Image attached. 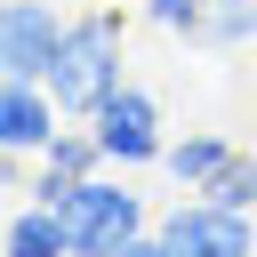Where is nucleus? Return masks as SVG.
<instances>
[{"label": "nucleus", "instance_id": "423d86ee", "mask_svg": "<svg viewBox=\"0 0 257 257\" xmlns=\"http://www.w3.org/2000/svg\"><path fill=\"white\" fill-rule=\"evenodd\" d=\"M96 169H104V145H96V128H88V120H64V128L48 137V153L32 161V193H24V201L56 209V201H72V185H88Z\"/></svg>", "mask_w": 257, "mask_h": 257}, {"label": "nucleus", "instance_id": "f257e3e1", "mask_svg": "<svg viewBox=\"0 0 257 257\" xmlns=\"http://www.w3.org/2000/svg\"><path fill=\"white\" fill-rule=\"evenodd\" d=\"M40 80H48V96L64 104V120H96V104L128 88V24H120V8H80V16L64 24L56 64H48Z\"/></svg>", "mask_w": 257, "mask_h": 257}, {"label": "nucleus", "instance_id": "0eeeda50", "mask_svg": "<svg viewBox=\"0 0 257 257\" xmlns=\"http://www.w3.org/2000/svg\"><path fill=\"white\" fill-rule=\"evenodd\" d=\"M56 128H64V104L48 96V80H0V153L40 161Z\"/></svg>", "mask_w": 257, "mask_h": 257}, {"label": "nucleus", "instance_id": "ddd939ff", "mask_svg": "<svg viewBox=\"0 0 257 257\" xmlns=\"http://www.w3.org/2000/svg\"><path fill=\"white\" fill-rule=\"evenodd\" d=\"M0 193H32V177H24V153H0Z\"/></svg>", "mask_w": 257, "mask_h": 257}, {"label": "nucleus", "instance_id": "7ed1b4c3", "mask_svg": "<svg viewBox=\"0 0 257 257\" xmlns=\"http://www.w3.org/2000/svg\"><path fill=\"white\" fill-rule=\"evenodd\" d=\"M96 145H104V169H161V153H169V137H161V104H153V88H120V96H104L96 104Z\"/></svg>", "mask_w": 257, "mask_h": 257}, {"label": "nucleus", "instance_id": "9d476101", "mask_svg": "<svg viewBox=\"0 0 257 257\" xmlns=\"http://www.w3.org/2000/svg\"><path fill=\"white\" fill-rule=\"evenodd\" d=\"M201 201H217V209H241V217H257V153H233L209 185H201Z\"/></svg>", "mask_w": 257, "mask_h": 257}, {"label": "nucleus", "instance_id": "20e7f679", "mask_svg": "<svg viewBox=\"0 0 257 257\" xmlns=\"http://www.w3.org/2000/svg\"><path fill=\"white\" fill-rule=\"evenodd\" d=\"M153 225L169 233L177 257H257V217L217 209V201H201V193H177V209L153 217Z\"/></svg>", "mask_w": 257, "mask_h": 257}, {"label": "nucleus", "instance_id": "9b49d317", "mask_svg": "<svg viewBox=\"0 0 257 257\" xmlns=\"http://www.w3.org/2000/svg\"><path fill=\"white\" fill-rule=\"evenodd\" d=\"M201 48H257V0H209Z\"/></svg>", "mask_w": 257, "mask_h": 257}, {"label": "nucleus", "instance_id": "f8f14e48", "mask_svg": "<svg viewBox=\"0 0 257 257\" xmlns=\"http://www.w3.org/2000/svg\"><path fill=\"white\" fill-rule=\"evenodd\" d=\"M145 24L169 40H201L209 32V0H145Z\"/></svg>", "mask_w": 257, "mask_h": 257}, {"label": "nucleus", "instance_id": "6e6552de", "mask_svg": "<svg viewBox=\"0 0 257 257\" xmlns=\"http://www.w3.org/2000/svg\"><path fill=\"white\" fill-rule=\"evenodd\" d=\"M233 153H241L233 137H217V128H193V137H177V145L161 153V169L177 177V193H201V185H209V177H217Z\"/></svg>", "mask_w": 257, "mask_h": 257}, {"label": "nucleus", "instance_id": "f03ea898", "mask_svg": "<svg viewBox=\"0 0 257 257\" xmlns=\"http://www.w3.org/2000/svg\"><path fill=\"white\" fill-rule=\"evenodd\" d=\"M56 217H64L72 257H120L137 233H153V209L120 169H96L88 185H72V201H56Z\"/></svg>", "mask_w": 257, "mask_h": 257}, {"label": "nucleus", "instance_id": "4468645a", "mask_svg": "<svg viewBox=\"0 0 257 257\" xmlns=\"http://www.w3.org/2000/svg\"><path fill=\"white\" fill-rule=\"evenodd\" d=\"M120 257H177V249H169V233H161V225H153V233H137V241H128V249H120Z\"/></svg>", "mask_w": 257, "mask_h": 257}, {"label": "nucleus", "instance_id": "1a4fd4ad", "mask_svg": "<svg viewBox=\"0 0 257 257\" xmlns=\"http://www.w3.org/2000/svg\"><path fill=\"white\" fill-rule=\"evenodd\" d=\"M0 257H72L64 217H56V209H40V201H24V209L0 225Z\"/></svg>", "mask_w": 257, "mask_h": 257}, {"label": "nucleus", "instance_id": "39448f33", "mask_svg": "<svg viewBox=\"0 0 257 257\" xmlns=\"http://www.w3.org/2000/svg\"><path fill=\"white\" fill-rule=\"evenodd\" d=\"M64 24L72 16L56 0H0V80H40L56 64Z\"/></svg>", "mask_w": 257, "mask_h": 257}]
</instances>
